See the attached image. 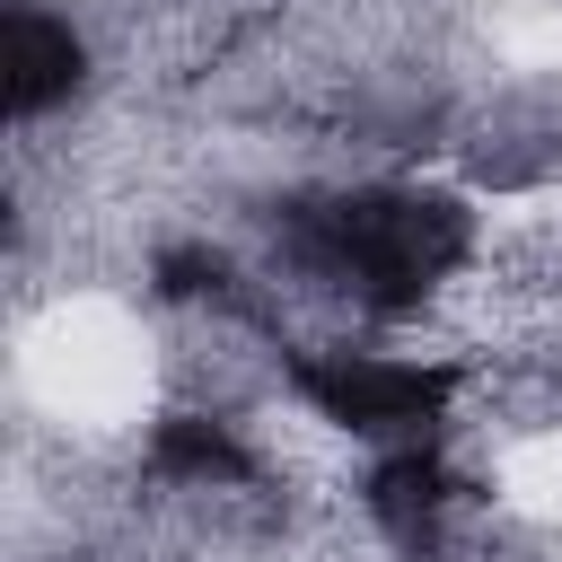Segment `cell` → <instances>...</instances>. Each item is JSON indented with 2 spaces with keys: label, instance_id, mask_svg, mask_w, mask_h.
<instances>
[{
  "label": "cell",
  "instance_id": "cell-1",
  "mask_svg": "<svg viewBox=\"0 0 562 562\" xmlns=\"http://www.w3.org/2000/svg\"><path fill=\"white\" fill-rule=\"evenodd\" d=\"M307 255L369 307H413L465 263V220L430 193H342L307 220Z\"/></svg>",
  "mask_w": 562,
  "mask_h": 562
},
{
  "label": "cell",
  "instance_id": "cell-2",
  "mask_svg": "<svg viewBox=\"0 0 562 562\" xmlns=\"http://www.w3.org/2000/svg\"><path fill=\"white\" fill-rule=\"evenodd\" d=\"M290 386L316 404V422L351 439H422L457 404L448 360H378V351H299Z\"/></svg>",
  "mask_w": 562,
  "mask_h": 562
},
{
  "label": "cell",
  "instance_id": "cell-3",
  "mask_svg": "<svg viewBox=\"0 0 562 562\" xmlns=\"http://www.w3.org/2000/svg\"><path fill=\"white\" fill-rule=\"evenodd\" d=\"M79 70H88V53H79L70 18H44V9H18V18H9V114H18V123L70 105Z\"/></svg>",
  "mask_w": 562,
  "mask_h": 562
},
{
  "label": "cell",
  "instance_id": "cell-4",
  "mask_svg": "<svg viewBox=\"0 0 562 562\" xmlns=\"http://www.w3.org/2000/svg\"><path fill=\"white\" fill-rule=\"evenodd\" d=\"M149 474L176 492H237V483H255V457L220 413H176L149 439Z\"/></svg>",
  "mask_w": 562,
  "mask_h": 562
},
{
  "label": "cell",
  "instance_id": "cell-5",
  "mask_svg": "<svg viewBox=\"0 0 562 562\" xmlns=\"http://www.w3.org/2000/svg\"><path fill=\"white\" fill-rule=\"evenodd\" d=\"M448 501H457V474H448L422 439H404V448L378 457V474H369V518H378L395 544H422V536L448 518Z\"/></svg>",
  "mask_w": 562,
  "mask_h": 562
}]
</instances>
